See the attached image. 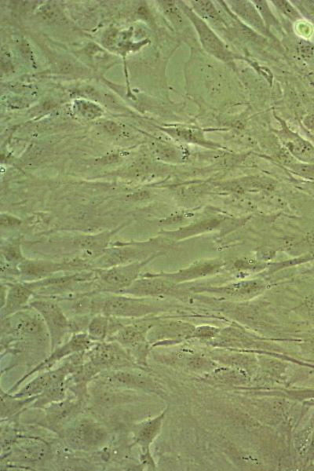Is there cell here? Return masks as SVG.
I'll use <instances>...</instances> for the list:
<instances>
[{"label": "cell", "mask_w": 314, "mask_h": 471, "mask_svg": "<svg viewBox=\"0 0 314 471\" xmlns=\"http://www.w3.org/2000/svg\"><path fill=\"white\" fill-rule=\"evenodd\" d=\"M281 136L293 156L304 163H314V146L310 141L288 129L283 132Z\"/></svg>", "instance_id": "cell-12"}, {"label": "cell", "mask_w": 314, "mask_h": 471, "mask_svg": "<svg viewBox=\"0 0 314 471\" xmlns=\"http://www.w3.org/2000/svg\"><path fill=\"white\" fill-rule=\"evenodd\" d=\"M79 406L78 402L65 399L51 404L46 409L45 425L53 431H59L79 411Z\"/></svg>", "instance_id": "cell-10"}, {"label": "cell", "mask_w": 314, "mask_h": 471, "mask_svg": "<svg viewBox=\"0 0 314 471\" xmlns=\"http://www.w3.org/2000/svg\"><path fill=\"white\" fill-rule=\"evenodd\" d=\"M252 3H254L253 4L256 6V8L259 12H260L261 15H262V17H263L266 27H268L269 29L270 25L275 26L277 20L275 19L274 15H272L271 13L268 3L265 1H253Z\"/></svg>", "instance_id": "cell-21"}, {"label": "cell", "mask_w": 314, "mask_h": 471, "mask_svg": "<svg viewBox=\"0 0 314 471\" xmlns=\"http://www.w3.org/2000/svg\"><path fill=\"white\" fill-rule=\"evenodd\" d=\"M78 109L77 111L84 117L92 118L101 115V109L96 106L90 103L80 102L77 103Z\"/></svg>", "instance_id": "cell-23"}, {"label": "cell", "mask_w": 314, "mask_h": 471, "mask_svg": "<svg viewBox=\"0 0 314 471\" xmlns=\"http://www.w3.org/2000/svg\"><path fill=\"white\" fill-rule=\"evenodd\" d=\"M166 411L162 415L147 421L142 425L135 437V444L138 445L145 452L150 450V447L161 432Z\"/></svg>", "instance_id": "cell-14"}, {"label": "cell", "mask_w": 314, "mask_h": 471, "mask_svg": "<svg viewBox=\"0 0 314 471\" xmlns=\"http://www.w3.org/2000/svg\"><path fill=\"white\" fill-rule=\"evenodd\" d=\"M32 294V291L22 285L12 287L6 299L5 305L3 306V315L7 317L21 311L28 303Z\"/></svg>", "instance_id": "cell-15"}, {"label": "cell", "mask_w": 314, "mask_h": 471, "mask_svg": "<svg viewBox=\"0 0 314 471\" xmlns=\"http://www.w3.org/2000/svg\"><path fill=\"white\" fill-rule=\"evenodd\" d=\"M302 55L306 57H314V46L311 44L304 43L300 46Z\"/></svg>", "instance_id": "cell-26"}, {"label": "cell", "mask_w": 314, "mask_h": 471, "mask_svg": "<svg viewBox=\"0 0 314 471\" xmlns=\"http://www.w3.org/2000/svg\"><path fill=\"white\" fill-rule=\"evenodd\" d=\"M305 125L308 128L311 130V131L314 132V115L306 117Z\"/></svg>", "instance_id": "cell-27"}, {"label": "cell", "mask_w": 314, "mask_h": 471, "mask_svg": "<svg viewBox=\"0 0 314 471\" xmlns=\"http://www.w3.org/2000/svg\"><path fill=\"white\" fill-rule=\"evenodd\" d=\"M262 285L256 281L247 282L245 284H238L229 287L227 293L232 294L234 296H250L254 293H258Z\"/></svg>", "instance_id": "cell-19"}, {"label": "cell", "mask_w": 314, "mask_h": 471, "mask_svg": "<svg viewBox=\"0 0 314 471\" xmlns=\"http://www.w3.org/2000/svg\"><path fill=\"white\" fill-rule=\"evenodd\" d=\"M119 318L106 315L94 317L87 326L89 338L96 343L107 341L124 326Z\"/></svg>", "instance_id": "cell-11"}, {"label": "cell", "mask_w": 314, "mask_h": 471, "mask_svg": "<svg viewBox=\"0 0 314 471\" xmlns=\"http://www.w3.org/2000/svg\"><path fill=\"white\" fill-rule=\"evenodd\" d=\"M98 343L89 338L87 333H74L70 339L62 346L58 347L52 351L50 357L45 359L37 367L34 368L30 373L26 375L12 387L8 393H13L29 376L37 373L46 372L49 371L54 365L68 356H72L76 353L86 352L91 348L92 346Z\"/></svg>", "instance_id": "cell-5"}, {"label": "cell", "mask_w": 314, "mask_h": 471, "mask_svg": "<svg viewBox=\"0 0 314 471\" xmlns=\"http://www.w3.org/2000/svg\"><path fill=\"white\" fill-rule=\"evenodd\" d=\"M31 306L43 317L49 333L51 352L54 351L73 331L72 326L56 303L37 301L31 303Z\"/></svg>", "instance_id": "cell-4"}, {"label": "cell", "mask_w": 314, "mask_h": 471, "mask_svg": "<svg viewBox=\"0 0 314 471\" xmlns=\"http://www.w3.org/2000/svg\"><path fill=\"white\" fill-rule=\"evenodd\" d=\"M299 394H303L304 397H314V391L299 392Z\"/></svg>", "instance_id": "cell-28"}, {"label": "cell", "mask_w": 314, "mask_h": 471, "mask_svg": "<svg viewBox=\"0 0 314 471\" xmlns=\"http://www.w3.org/2000/svg\"><path fill=\"white\" fill-rule=\"evenodd\" d=\"M277 8L282 12L286 17H289L293 21H297L301 19V16L299 12L296 10L291 3L288 1H272Z\"/></svg>", "instance_id": "cell-22"}, {"label": "cell", "mask_w": 314, "mask_h": 471, "mask_svg": "<svg viewBox=\"0 0 314 471\" xmlns=\"http://www.w3.org/2000/svg\"><path fill=\"white\" fill-rule=\"evenodd\" d=\"M37 397L20 398L1 391V417L10 418L37 400Z\"/></svg>", "instance_id": "cell-17"}, {"label": "cell", "mask_w": 314, "mask_h": 471, "mask_svg": "<svg viewBox=\"0 0 314 471\" xmlns=\"http://www.w3.org/2000/svg\"><path fill=\"white\" fill-rule=\"evenodd\" d=\"M141 263H134L126 267H114L101 273L105 285L112 290H123L133 284L139 274Z\"/></svg>", "instance_id": "cell-9"}, {"label": "cell", "mask_w": 314, "mask_h": 471, "mask_svg": "<svg viewBox=\"0 0 314 471\" xmlns=\"http://www.w3.org/2000/svg\"><path fill=\"white\" fill-rule=\"evenodd\" d=\"M229 5L234 13L254 30L263 35L270 34L262 16L253 3L250 1H229Z\"/></svg>", "instance_id": "cell-13"}, {"label": "cell", "mask_w": 314, "mask_h": 471, "mask_svg": "<svg viewBox=\"0 0 314 471\" xmlns=\"http://www.w3.org/2000/svg\"><path fill=\"white\" fill-rule=\"evenodd\" d=\"M151 326L145 322L129 323L107 341H116L125 348L139 367H147L149 334Z\"/></svg>", "instance_id": "cell-2"}, {"label": "cell", "mask_w": 314, "mask_h": 471, "mask_svg": "<svg viewBox=\"0 0 314 471\" xmlns=\"http://www.w3.org/2000/svg\"><path fill=\"white\" fill-rule=\"evenodd\" d=\"M67 444L72 449L90 451L103 445L107 440L105 429L91 420H81L69 427L64 433Z\"/></svg>", "instance_id": "cell-3"}, {"label": "cell", "mask_w": 314, "mask_h": 471, "mask_svg": "<svg viewBox=\"0 0 314 471\" xmlns=\"http://www.w3.org/2000/svg\"><path fill=\"white\" fill-rule=\"evenodd\" d=\"M194 12L201 19L209 21L210 23L217 24V25H224L225 22L223 17L218 14L214 4L211 1H192Z\"/></svg>", "instance_id": "cell-18"}, {"label": "cell", "mask_w": 314, "mask_h": 471, "mask_svg": "<svg viewBox=\"0 0 314 471\" xmlns=\"http://www.w3.org/2000/svg\"><path fill=\"white\" fill-rule=\"evenodd\" d=\"M292 167L294 172L302 177L314 179V163L294 164Z\"/></svg>", "instance_id": "cell-24"}, {"label": "cell", "mask_w": 314, "mask_h": 471, "mask_svg": "<svg viewBox=\"0 0 314 471\" xmlns=\"http://www.w3.org/2000/svg\"><path fill=\"white\" fill-rule=\"evenodd\" d=\"M89 362L101 371L141 368L125 348L116 341H105L98 343L85 353Z\"/></svg>", "instance_id": "cell-1"}, {"label": "cell", "mask_w": 314, "mask_h": 471, "mask_svg": "<svg viewBox=\"0 0 314 471\" xmlns=\"http://www.w3.org/2000/svg\"><path fill=\"white\" fill-rule=\"evenodd\" d=\"M185 13L191 19L197 30L201 44L207 52L217 57L219 60L230 62L234 60V55L228 47L225 45L218 35L213 32L207 22L195 13L194 10L185 6L183 8Z\"/></svg>", "instance_id": "cell-7"}, {"label": "cell", "mask_w": 314, "mask_h": 471, "mask_svg": "<svg viewBox=\"0 0 314 471\" xmlns=\"http://www.w3.org/2000/svg\"><path fill=\"white\" fill-rule=\"evenodd\" d=\"M104 315L117 318H140L152 312L151 305L141 299L112 297L103 304Z\"/></svg>", "instance_id": "cell-8"}, {"label": "cell", "mask_w": 314, "mask_h": 471, "mask_svg": "<svg viewBox=\"0 0 314 471\" xmlns=\"http://www.w3.org/2000/svg\"><path fill=\"white\" fill-rule=\"evenodd\" d=\"M140 459L141 463L142 465H143L144 467H148L150 469L155 468V464H154V461H152V458L151 456V453L150 450L145 452H142Z\"/></svg>", "instance_id": "cell-25"}, {"label": "cell", "mask_w": 314, "mask_h": 471, "mask_svg": "<svg viewBox=\"0 0 314 471\" xmlns=\"http://www.w3.org/2000/svg\"><path fill=\"white\" fill-rule=\"evenodd\" d=\"M94 380L121 390L124 389L154 391L157 388L149 376L123 369L105 371L98 375Z\"/></svg>", "instance_id": "cell-6"}, {"label": "cell", "mask_w": 314, "mask_h": 471, "mask_svg": "<svg viewBox=\"0 0 314 471\" xmlns=\"http://www.w3.org/2000/svg\"><path fill=\"white\" fill-rule=\"evenodd\" d=\"M173 134L183 140L189 141V143H198L205 144L203 135L198 130L187 129V128H177L171 131Z\"/></svg>", "instance_id": "cell-20"}, {"label": "cell", "mask_w": 314, "mask_h": 471, "mask_svg": "<svg viewBox=\"0 0 314 471\" xmlns=\"http://www.w3.org/2000/svg\"><path fill=\"white\" fill-rule=\"evenodd\" d=\"M166 283L157 280L142 279L135 281L126 288L125 292L135 296H147L159 294L168 290Z\"/></svg>", "instance_id": "cell-16"}]
</instances>
